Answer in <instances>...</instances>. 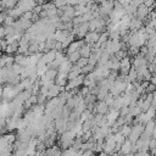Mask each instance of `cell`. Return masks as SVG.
<instances>
[{"mask_svg": "<svg viewBox=\"0 0 156 156\" xmlns=\"http://www.w3.org/2000/svg\"><path fill=\"white\" fill-rule=\"evenodd\" d=\"M127 77H128V79H129V82H134V80H136V78H138V73H136V71H135L134 67H132V68L128 71Z\"/></svg>", "mask_w": 156, "mask_h": 156, "instance_id": "cell-27", "label": "cell"}, {"mask_svg": "<svg viewBox=\"0 0 156 156\" xmlns=\"http://www.w3.org/2000/svg\"><path fill=\"white\" fill-rule=\"evenodd\" d=\"M105 117H106L107 124H108V126H112V124L116 122V119L119 117V110H116V108L110 107V108H108V112L105 115Z\"/></svg>", "mask_w": 156, "mask_h": 156, "instance_id": "cell-6", "label": "cell"}, {"mask_svg": "<svg viewBox=\"0 0 156 156\" xmlns=\"http://www.w3.org/2000/svg\"><path fill=\"white\" fill-rule=\"evenodd\" d=\"M73 7H74V13H76V16H82V15H84L85 12L89 11L88 7H87V5H74Z\"/></svg>", "mask_w": 156, "mask_h": 156, "instance_id": "cell-21", "label": "cell"}, {"mask_svg": "<svg viewBox=\"0 0 156 156\" xmlns=\"http://www.w3.org/2000/svg\"><path fill=\"white\" fill-rule=\"evenodd\" d=\"M17 0H0V4L2 6V9H6V10H11L13 9L16 5H17Z\"/></svg>", "mask_w": 156, "mask_h": 156, "instance_id": "cell-20", "label": "cell"}, {"mask_svg": "<svg viewBox=\"0 0 156 156\" xmlns=\"http://www.w3.org/2000/svg\"><path fill=\"white\" fill-rule=\"evenodd\" d=\"M130 130H132V126H130V124H123V126L119 128V133H121V134H123L126 138L129 135Z\"/></svg>", "mask_w": 156, "mask_h": 156, "instance_id": "cell-26", "label": "cell"}, {"mask_svg": "<svg viewBox=\"0 0 156 156\" xmlns=\"http://www.w3.org/2000/svg\"><path fill=\"white\" fill-rule=\"evenodd\" d=\"M147 15H149V7L147 6H145L144 4H141V5H139L138 7H136V12H135V17L136 18H139V20H145L146 17H147Z\"/></svg>", "mask_w": 156, "mask_h": 156, "instance_id": "cell-11", "label": "cell"}, {"mask_svg": "<svg viewBox=\"0 0 156 156\" xmlns=\"http://www.w3.org/2000/svg\"><path fill=\"white\" fill-rule=\"evenodd\" d=\"M82 156H94V151L93 150H84L82 152Z\"/></svg>", "mask_w": 156, "mask_h": 156, "instance_id": "cell-35", "label": "cell"}, {"mask_svg": "<svg viewBox=\"0 0 156 156\" xmlns=\"http://www.w3.org/2000/svg\"><path fill=\"white\" fill-rule=\"evenodd\" d=\"M106 0H96V4H102V2H105Z\"/></svg>", "mask_w": 156, "mask_h": 156, "instance_id": "cell-42", "label": "cell"}, {"mask_svg": "<svg viewBox=\"0 0 156 156\" xmlns=\"http://www.w3.org/2000/svg\"><path fill=\"white\" fill-rule=\"evenodd\" d=\"M74 65H77L78 67H80V68H82V67H84L85 65H88V58H87V57H80V58H79Z\"/></svg>", "mask_w": 156, "mask_h": 156, "instance_id": "cell-30", "label": "cell"}, {"mask_svg": "<svg viewBox=\"0 0 156 156\" xmlns=\"http://www.w3.org/2000/svg\"><path fill=\"white\" fill-rule=\"evenodd\" d=\"M140 112H141V108H140L136 104L133 105V106H129V115H132L133 117H136Z\"/></svg>", "mask_w": 156, "mask_h": 156, "instance_id": "cell-25", "label": "cell"}, {"mask_svg": "<svg viewBox=\"0 0 156 156\" xmlns=\"http://www.w3.org/2000/svg\"><path fill=\"white\" fill-rule=\"evenodd\" d=\"M98 156H110V155H107V154H105L104 151H101V152H99V155Z\"/></svg>", "mask_w": 156, "mask_h": 156, "instance_id": "cell-41", "label": "cell"}, {"mask_svg": "<svg viewBox=\"0 0 156 156\" xmlns=\"http://www.w3.org/2000/svg\"><path fill=\"white\" fill-rule=\"evenodd\" d=\"M84 74H80L78 76L77 78H73V79H69L65 87V90H73V89H77L78 87H80L84 82Z\"/></svg>", "mask_w": 156, "mask_h": 156, "instance_id": "cell-4", "label": "cell"}, {"mask_svg": "<svg viewBox=\"0 0 156 156\" xmlns=\"http://www.w3.org/2000/svg\"><path fill=\"white\" fill-rule=\"evenodd\" d=\"M52 2L55 4V6H56L57 9H60V7L65 6V5H67V0H54Z\"/></svg>", "mask_w": 156, "mask_h": 156, "instance_id": "cell-34", "label": "cell"}, {"mask_svg": "<svg viewBox=\"0 0 156 156\" xmlns=\"http://www.w3.org/2000/svg\"><path fill=\"white\" fill-rule=\"evenodd\" d=\"M132 68V60L127 56H124L123 58L119 60V72L121 74H128V71Z\"/></svg>", "mask_w": 156, "mask_h": 156, "instance_id": "cell-5", "label": "cell"}, {"mask_svg": "<svg viewBox=\"0 0 156 156\" xmlns=\"http://www.w3.org/2000/svg\"><path fill=\"white\" fill-rule=\"evenodd\" d=\"M58 104H60V98H58V96L49 99V101H48L46 105H45V113H50Z\"/></svg>", "mask_w": 156, "mask_h": 156, "instance_id": "cell-12", "label": "cell"}, {"mask_svg": "<svg viewBox=\"0 0 156 156\" xmlns=\"http://www.w3.org/2000/svg\"><path fill=\"white\" fill-rule=\"evenodd\" d=\"M17 49H18V41L12 43V44H7L6 48H5V52L9 54V55H11V54L17 52Z\"/></svg>", "mask_w": 156, "mask_h": 156, "instance_id": "cell-22", "label": "cell"}, {"mask_svg": "<svg viewBox=\"0 0 156 156\" xmlns=\"http://www.w3.org/2000/svg\"><path fill=\"white\" fill-rule=\"evenodd\" d=\"M99 37H100V33H98V32H95V30H89V32L84 35V41H85L87 44L94 45V44L98 41Z\"/></svg>", "mask_w": 156, "mask_h": 156, "instance_id": "cell-8", "label": "cell"}, {"mask_svg": "<svg viewBox=\"0 0 156 156\" xmlns=\"http://www.w3.org/2000/svg\"><path fill=\"white\" fill-rule=\"evenodd\" d=\"M4 37H6V33H5V27L0 26V39H2Z\"/></svg>", "mask_w": 156, "mask_h": 156, "instance_id": "cell-38", "label": "cell"}, {"mask_svg": "<svg viewBox=\"0 0 156 156\" xmlns=\"http://www.w3.org/2000/svg\"><path fill=\"white\" fill-rule=\"evenodd\" d=\"M80 17H82V22H90L93 18H95L91 11H88V12H85V13H84V15H82Z\"/></svg>", "mask_w": 156, "mask_h": 156, "instance_id": "cell-28", "label": "cell"}, {"mask_svg": "<svg viewBox=\"0 0 156 156\" xmlns=\"http://www.w3.org/2000/svg\"><path fill=\"white\" fill-rule=\"evenodd\" d=\"M91 49H93V45H90V44H84L80 49H79V54H80V57H89L90 56V54H91Z\"/></svg>", "mask_w": 156, "mask_h": 156, "instance_id": "cell-19", "label": "cell"}, {"mask_svg": "<svg viewBox=\"0 0 156 156\" xmlns=\"http://www.w3.org/2000/svg\"><path fill=\"white\" fill-rule=\"evenodd\" d=\"M150 83H152L154 85H156V76H152L151 79H150Z\"/></svg>", "mask_w": 156, "mask_h": 156, "instance_id": "cell-40", "label": "cell"}, {"mask_svg": "<svg viewBox=\"0 0 156 156\" xmlns=\"http://www.w3.org/2000/svg\"><path fill=\"white\" fill-rule=\"evenodd\" d=\"M154 5H155V11H156V4H154Z\"/></svg>", "mask_w": 156, "mask_h": 156, "instance_id": "cell-44", "label": "cell"}, {"mask_svg": "<svg viewBox=\"0 0 156 156\" xmlns=\"http://www.w3.org/2000/svg\"><path fill=\"white\" fill-rule=\"evenodd\" d=\"M74 139H76V135H74L71 130H65L63 133H61V136H60V139H58L60 146H61L62 149H67V147H69V146L73 144Z\"/></svg>", "mask_w": 156, "mask_h": 156, "instance_id": "cell-1", "label": "cell"}, {"mask_svg": "<svg viewBox=\"0 0 156 156\" xmlns=\"http://www.w3.org/2000/svg\"><path fill=\"white\" fill-rule=\"evenodd\" d=\"M72 66H73V63L72 62H69L67 58L58 66V68H57V72L58 73H61V74H67L69 71H71V68H72Z\"/></svg>", "mask_w": 156, "mask_h": 156, "instance_id": "cell-14", "label": "cell"}, {"mask_svg": "<svg viewBox=\"0 0 156 156\" xmlns=\"http://www.w3.org/2000/svg\"><path fill=\"white\" fill-rule=\"evenodd\" d=\"M88 32H89V22H83L78 26H74L72 29V33L78 38H83Z\"/></svg>", "mask_w": 156, "mask_h": 156, "instance_id": "cell-3", "label": "cell"}, {"mask_svg": "<svg viewBox=\"0 0 156 156\" xmlns=\"http://www.w3.org/2000/svg\"><path fill=\"white\" fill-rule=\"evenodd\" d=\"M113 100H115V98H113V96H112V95L108 93V95L105 98V100H104V101H105V102L108 105V107H111V106H112V104H113Z\"/></svg>", "mask_w": 156, "mask_h": 156, "instance_id": "cell-33", "label": "cell"}, {"mask_svg": "<svg viewBox=\"0 0 156 156\" xmlns=\"http://www.w3.org/2000/svg\"><path fill=\"white\" fill-rule=\"evenodd\" d=\"M13 63H15V57L13 56H10L9 54L0 56V67H7V68H10Z\"/></svg>", "mask_w": 156, "mask_h": 156, "instance_id": "cell-10", "label": "cell"}, {"mask_svg": "<svg viewBox=\"0 0 156 156\" xmlns=\"http://www.w3.org/2000/svg\"><path fill=\"white\" fill-rule=\"evenodd\" d=\"M84 44H85V41L82 40V39H79V40H73V41L67 46L66 52H67V54H71V52H74V51H79V49H80Z\"/></svg>", "mask_w": 156, "mask_h": 156, "instance_id": "cell-9", "label": "cell"}, {"mask_svg": "<svg viewBox=\"0 0 156 156\" xmlns=\"http://www.w3.org/2000/svg\"><path fill=\"white\" fill-rule=\"evenodd\" d=\"M82 74V68L80 67H78L77 65H73L72 66V68H71V71L67 73V79L69 80V79H73V78H77L78 76H80Z\"/></svg>", "mask_w": 156, "mask_h": 156, "instance_id": "cell-18", "label": "cell"}, {"mask_svg": "<svg viewBox=\"0 0 156 156\" xmlns=\"http://www.w3.org/2000/svg\"><path fill=\"white\" fill-rule=\"evenodd\" d=\"M143 132H144V124L143 123H136V124L132 126V130H130V133L128 135V139L132 143H135L140 138V135H141Z\"/></svg>", "mask_w": 156, "mask_h": 156, "instance_id": "cell-2", "label": "cell"}, {"mask_svg": "<svg viewBox=\"0 0 156 156\" xmlns=\"http://www.w3.org/2000/svg\"><path fill=\"white\" fill-rule=\"evenodd\" d=\"M94 68H95V66H93V65H85L84 67H82V74H84V76H87L88 73H90V72H93L94 71Z\"/></svg>", "mask_w": 156, "mask_h": 156, "instance_id": "cell-29", "label": "cell"}, {"mask_svg": "<svg viewBox=\"0 0 156 156\" xmlns=\"http://www.w3.org/2000/svg\"><path fill=\"white\" fill-rule=\"evenodd\" d=\"M129 29L132 30H139L140 28H143V21L136 18V17H132L129 21Z\"/></svg>", "mask_w": 156, "mask_h": 156, "instance_id": "cell-17", "label": "cell"}, {"mask_svg": "<svg viewBox=\"0 0 156 156\" xmlns=\"http://www.w3.org/2000/svg\"><path fill=\"white\" fill-rule=\"evenodd\" d=\"M0 12H2V6H1V4H0Z\"/></svg>", "mask_w": 156, "mask_h": 156, "instance_id": "cell-43", "label": "cell"}, {"mask_svg": "<svg viewBox=\"0 0 156 156\" xmlns=\"http://www.w3.org/2000/svg\"><path fill=\"white\" fill-rule=\"evenodd\" d=\"M99 87V85H98ZM108 95V90L107 89H105V88H100L99 87V91H98V94H96V99L98 100H105V98Z\"/></svg>", "mask_w": 156, "mask_h": 156, "instance_id": "cell-24", "label": "cell"}, {"mask_svg": "<svg viewBox=\"0 0 156 156\" xmlns=\"http://www.w3.org/2000/svg\"><path fill=\"white\" fill-rule=\"evenodd\" d=\"M155 90H156V85H154L152 83H147V85H146V88H145V94L152 93V91H155Z\"/></svg>", "mask_w": 156, "mask_h": 156, "instance_id": "cell-32", "label": "cell"}, {"mask_svg": "<svg viewBox=\"0 0 156 156\" xmlns=\"http://www.w3.org/2000/svg\"><path fill=\"white\" fill-rule=\"evenodd\" d=\"M132 145L133 143L129 140V139H126L122 144H121V147H119V152L122 155H127V154H130L132 152Z\"/></svg>", "mask_w": 156, "mask_h": 156, "instance_id": "cell-16", "label": "cell"}, {"mask_svg": "<svg viewBox=\"0 0 156 156\" xmlns=\"http://www.w3.org/2000/svg\"><path fill=\"white\" fill-rule=\"evenodd\" d=\"M108 105L104 100H99V102L94 104V112L100 113V115H106L108 112Z\"/></svg>", "mask_w": 156, "mask_h": 156, "instance_id": "cell-7", "label": "cell"}, {"mask_svg": "<svg viewBox=\"0 0 156 156\" xmlns=\"http://www.w3.org/2000/svg\"><path fill=\"white\" fill-rule=\"evenodd\" d=\"M89 1H93V0H89Z\"/></svg>", "mask_w": 156, "mask_h": 156, "instance_id": "cell-46", "label": "cell"}, {"mask_svg": "<svg viewBox=\"0 0 156 156\" xmlns=\"http://www.w3.org/2000/svg\"><path fill=\"white\" fill-rule=\"evenodd\" d=\"M155 4V0H144V5L147 7H151Z\"/></svg>", "mask_w": 156, "mask_h": 156, "instance_id": "cell-37", "label": "cell"}, {"mask_svg": "<svg viewBox=\"0 0 156 156\" xmlns=\"http://www.w3.org/2000/svg\"><path fill=\"white\" fill-rule=\"evenodd\" d=\"M79 58H80V54H79V51H74V52L67 54V60H68L69 62H72L73 65H74Z\"/></svg>", "mask_w": 156, "mask_h": 156, "instance_id": "cell-23", "label": "cell"}, {"mask_svg": "<svg viewBox=\"0 0 156 156\" xmlns=\"http://www.w3.org/2000/svg\"><path fill=\"white\" fill-rule=\"evenodd\" d=\"M5 18H6V13H5V12H0V26L4 24Z\"/></svg>", "mask_w": 156, "mask_h": 156, "instance_id": "cell-39", "label": "cell"}, {"mask_svg": "<svg viewBox=\"0 0 156 156\" xmlns=\"http://www.w3.org/2000/svg\"><path fill=\"white\" fill-rule=\"evenodd\" d=\"M63 90H65V87H58L57 84H54V85L49 89V91H48V98H49V99L56 98V96H58L60 93L63 91Z\"/></svg>", "mask_w": 156, "mask_h": 156, "instance_id": "cell-15", "label": "cell"}, {"mask_svg": "<svg viewBox=\"0 0 156 156\" xmlns=\"http://www.w3.org/2000/svg\"><path fill=\"white\" fill-rule=\"evenodd\" d=\"M130 4H133V5H135V6L138 7L139 5L144 4V0H130Z\"/></svg>", "mask_w": 156, "mask_h": 156, "instance_id": "cell-36", "label": "cell"}, {"mask_svg": "<svg viewBox=\"0 0 156 156\" xmlns=\"http://www.w3.org/2000/svg\"><path fill=\"white\" fill-rule=\"evenodd\" d=\"M55 56H56V50L52 49V50H49V51L44 52V54L41 55V60L44 61V63L49 65L50 62H52V61L55 60Z\"/></svg>", "mask_w": 156, "mask_h": 156, "instance_id": "cell-13", "label": "cell"}, {"mask_svg": "<svg viewBox=\"0 0 156 156\" xmlns=\"http://www.w3.org/2000/svg\"><path fill=\"white\" fill-rule=\"evenodd\" d=\"M0 56H1V51H0Z\"/></svg>", "mask_w": 156, "mask_h": 156, "instance_id": "cell-45", "label": "cell"}, {"mask_svg": "<svg viewBox=\"0 0 156 156\" xmlns=\"http://www.w3.org/2000/svg\"><path fill=\"white\" fill-rule=\"evenodd\" d=\"M13 22H15V18L12 16H10V15H6V18L4 21V26H12Z\"/></svg>", "mask_w": 156, "mask_h": 156, "instance_id": "cell-31", "label": "cell"}]
</instances>
